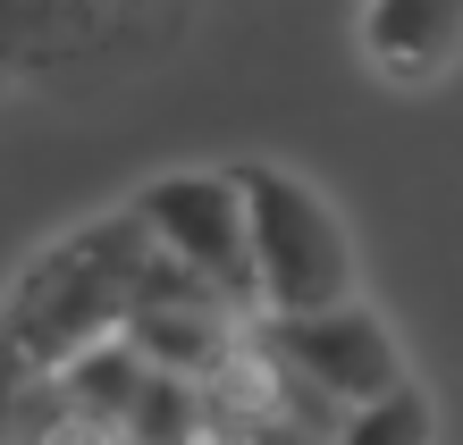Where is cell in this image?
Wrapping results in <instances>:
<instances>
[{"instance_id": "6da1fadb", "label": "cell", "mask_w": 463, "mask_h": 445, "mask_svg": "<svg viewBox=\"0 0 463 445\" xmlns=\"http://www.w3.org/2000/svg\"><path fill=\"white\" fill-rule=\"evenodd\" d=\"M144 277H152V236L135 210H101L85 227L51 236L43 253H25L9 286L17 378H60L85 353L118 345L144 302Z\"/></svg>"}, {"instance_id": "8992f818", "label": "cell", "mask_w": 463, "mask_h": 445, "mask_svg": "<svg viewBox=\"0 0 463 445\" xmlns=\"http://www.w3.org/2000/svg\"><path fill=\"white\" fill-rule=\"evenodd\" d=\"M329 445H439V412H430V386H396V395H379L363 412H345V429Z\"/></svg>"}, {"instance_id": "3957f363", "label": "cell", "mask_w": 463, "mask_h": 445, "mask_svg": "<svg viewBox=\"0 0 463 445\" xmlns=\"http://www.w3.org/2000/svg\"><path fill=\"white\" fill-rule=\"evenodd\" d=\"M127 210L177 269H194L236 311H253V218H244L236 169H160L127 193Z\"/></svg>"}, {"instance_id": "7a4b0ae2", "label": "cell", "mask_w": 463, "mask_h": 445, "mask_svg": "<svg viewBox=\"0 0 463 445\" xmlns=\"http://www.w3.org/2000/svg\"><path fill=\"white\" fill-rule=\"evenodd\" d=\"M244 218H253V302L261 320H312V311H345L363 302V261L337 202L320 185H304L279 160H244Z\"/></svg>"}, {"instance_id": "277c9868", "label": "cell", "mask_w": 463, "mask_h": 445, "mask_svg": "<svg viewBox=\"0 0 463 445\" xmlns=\"http://www.w3.org/2000/svg\"><path fill=\"white\" fill-rule=\"evenodd\" d=\"M185 42L177 17H144V9H9V68L17 85H43V76H144L152 60H169Z\"/></svg>"}, {"instance_id": "5b68a950", "label": "cell", "mask_w": 463, "mask_h": 445, "mask_svg": "<svg viewBox=\"0 0 463 445\" xmlns=\"http://www.w3.org/2000/svg\"><path fill=\"white\" fill-rule=\"evenodd\" d=\"M354 42L379 76L396 85H439V76L463 60V9L455 0H371L354 17Z\"/></svg>"}]
</instances>
